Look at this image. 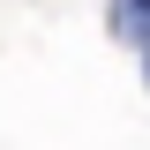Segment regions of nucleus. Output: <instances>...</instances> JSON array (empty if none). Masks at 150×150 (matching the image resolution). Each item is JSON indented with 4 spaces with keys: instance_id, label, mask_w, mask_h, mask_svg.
Masks as SVG:
<instances>
[{
    "instance_id": "1",
    "label": "nucleus",
    "mask_w": 150,
    "mask_h": 150,
    "mask_svg": "<svg viewBox=\"0 0 150 150\" xmlns=\"http://www.w3.org/2000/svg\"><path fill=\"white\" fill-rule=\"evenodd\" d=\"M112 30L143 53V83H150V0H112Z\"/></svg>"
}]
</instances>
